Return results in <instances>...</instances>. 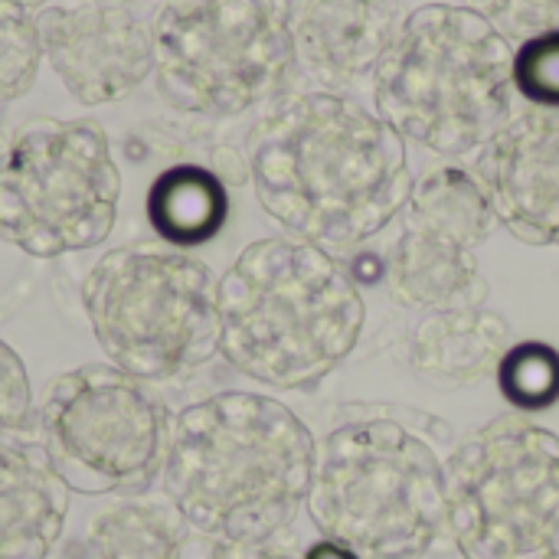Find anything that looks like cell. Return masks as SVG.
<instances>
[{"instance_id":"cell-1","label":"cell","mask_w":559,"mask_h":559,"mask_svg":"<svg viewBox=\"0 0 559 559\" xmlns=\"http://www.w3.org/2000/svg\"><path fill=\"white\" fill-rule=\"evenodd\" d=\"M249 177L278 226L328 252L383 233L413 190L403 138L377 111L334 92L272 108L249 134Z\"/></svg>"},{"instance_id":"cell-2","label":"cell","mask_w":559,"mask_h":559,"mask_svg":"<svg viewBox=\"0 0 559 559\" xmlns=\"http://www.w3.org/2000/svg\"><path fill=\"white\" fill-rule=\"evenodd\" d=\"M314 459L311 429L285 403L229 390L170 419L160 488L193 534L262 540L292 531Z\"/></svg>"},{"instance_id":"cell-3","label":"cell","mask_w":559,"mask_h":559,"mask_svg":"<svg viewBox=\"0 0 559 559\" xmlns=\"http://www.w3.org/2000/svg\"><path fill=\"white\" fill-rule=\"evenodd\" d=\"M367 308L334 252L295 236L249 242L219 278V354L275 390H314L357 347Z\"/></svg>"},{"instance_id":"cell-4","label":"cell","mask_w":559,"mask_h":559,"mask_svg":"<svg viewBox=\"0 0 559 559\" xmlns=\"http://www.w3.org/2000/svg\"><path fill=\"white\" fill-rule=\"evenodd\" d=\"M514 52L481 13L426 3L373 69L377 115L442 157L481 154L511 121Z\"/></svg>"},{"instance_id":"cell-5","label":"cell","mask_w":559,"mask_h":559,"mask_svg":"<svg viewBox=\"0 0 559 559\" xmlns=\"http://www.w3.org/2000/svg\"><path fill=\"white\" fill-rule=\"evenodd\" d=\"M305 508L360 559H419L449 531L445 462L413 423L364 409L318 442Z\"/></svg>"},{"instance_id":"cell-6","label":"cell","mask_w":559,"mask_h":559,"mask_svg":"<svg viewBox=\"0 0 559 559\" xmlns=\"http://www.w3.org/2000/svg\"><path fill=\"white\" fill-rule=\"evenodd\" d=\"M92 334L128 377L174 380L219 354V278L170 246H118L82 282Z\"/></svg>"},{"instance_id":"cell-7","label":"cell","mask_w":559,"mask_h":559,"mask_svg":"<svg viewBox=\"0 0 559 559\" xmlns=\"http://www.w3.org/2000/svg\"><path fill=\"white\" fill-rule=\"evenodd\" d=\"M121 174L92 121L36 118L0 147V239L36 259L95 249L108 239Z\"/></svg>"},{"instance_id":"cell-8","label":"cell","mask_w":559,"mask_h":559,"mask_svg":"<svg viewBox=\"0 0 559 559\" xmlns=\"http://www.w3.org/2000/svg\"><path fill=\"white\" fill-rule=\"evenodd\" d=\"M151 46L164 102L210 118L269 102L295 66L285 10L275 0H164Z\"/></svg>"},{"instance_id":"cell-9","label":"cell","mask_w":559,"mask_h":559,"mask_svg":"<svg viewBox=\"0 0 559 559\" xmlns=\"http://www.w3.org/2000/svg\"><path fill=\"white\" fill-rule=\"evenodd\" d=\"M449 537L465 559H559V436L498 419L445 462Z\"/></svg>"},{"instance_id":"cell-10","label":"cell","mask_w":559,"mask_h":559,"mask_svg":"<svg viewBox=\"0 0 559 559\" xmlns=\"http://www.w3.org/2000/svg\"><path fill=\"white\" fill-rule=\"evenodd\" d=\"M170 419L151 383L111 364H85L49 383L36 439L69 491L144 495L160 478Z\"/></svg>"},{"instance_id":"cell-11","label":"cell","mask_w":559,"mask_h":559,"mask_svg":"<svg viewBox=\"0 0 559 559\" xmlns=\"http://www.w3.org/2000/svg\"><path fill=\"white\" fill-rule=\"evenodd\" d=\"M36 26L43 56L79 105L121 102L154 72L151 26L118 0L43 7Z\"/></svg>"},{"instance_id":"cell-12","label":"cell","mask_w":559,"mask_h":559,"mask_svg":"<svg viewBox=\"0 0 559 559\" xmlns=\"http://www.w3.org/2000/svg\"><path fill=\"white\" fill-rule=\"evenodd\" d=\"M498 223L527 246L559 249V111L511 118L475 164Z\"/></svg>"},{"instance_id":"cell-13","label":"cell","mask_w":559,"mask_h":559,"mask_svg":"<svg viewBox=\"0 0 559 559\" xmlns=\"http://www.w3.org/2000/svg\"><path fill=\"white\" fill-rule=\"evenodd\" d=\"M295 62L321 85H344L377 69L400 23L390 0H288Z\"/></svg>"},{"instance_id":"cell-14","label":"cell","mask_w":559,"mask_h":559,"mask_svg":"<svg viewBox=\"0 0 559 559\" xmlns=\"http://www.w3.org/2000/svg\"><path fill=\"white\" fill-rule=\"evenodd\" d=\"M69 495L36 436H0V559H49Z\"/></svg>"},{"instance_id":"cell-15","label":"cell","mask_w":559,"mask_h":559,"mask_svg":"<svg viewBox=\"0 0 559 559\" xmlns=\"http://www.w3.org/2000/svg\"><path fill=\"white\" fill-rule=\"evenodd\" d=\"M390 288L403 305L429 314L481 308L488 298V278L481 275L478 249L413 223H403V233L393 246Z\"/></svg>"},{"instance_id":"cell-16","label":"cell","mask_w":559,"mask_h":559,"mask_svg":"<svg viewBox=\"0 0 559 559\" xmlns=\"http://www.w3.org/2000/svg\"><path fill=\"white\" fill-rule=\"evenodd\" d=\"M193 537L167 495H115L95 504L69 540V559H180Z\"/></svg>"},{"instance_id":"cell-17","label":"cell","mask_w":559,"mask_h":559,"mask_svg":"<svg viewBox=\"0 0 559 559\" xmlns=\"http://www.w3.org/2000/svg\"><path fill=\"white\" fill-rule=\"evenodd\" d=\"M511 347V324L498 311H439L419 324L413 337V364L429 380L468 386L485 377H495Z\"/></svg>"},{"instance_id":"cell-18","label":"cell","mask_w":559,"mask_h":559,"mask_svg":"<svg viewBox=\"0 0 559 559\" xmlns=\"http://www.w3.org/2000/svg\"><path fill=\"white\" fill-rule=\"evenodd\" d=\"M229 219L226 183L200 164L164 170L147 190V223L170 249H193L223 233Z\"/></svg>"},{"instance_id":"cell-19","label":"cell","mask_w":559,"mask_h":559,"mask_svg":"<svg viewBox=\"0 0 559 559\" xmlns=\"http://www.w3.org/2000/svg\"><path fill=\"white\" fill-rule=\"evenodd\" d=\"M403 223L459 239L468 249H481L498 226L491 200L468 167H436L413 183L403 206Z\"/></svg>"},{"instance_id":"cell-20","label":"cell","mask_w":559,"mask_h":559,"mask_svg":"<svg viewBox=\"0 0 559 559\" xmlns=\"http://www.w3.org/2000/svg\"><path fill=\"white\" fill-rule=\"evenodd\" d=\"M495 377L518 413H544L559 403V350L544 341L514 344Z\"/></svg>"},{"instance_id":"cell-21","label":"cell","mask_w":559,"mask_h":559,"mask_svg":"<svg viewBox=\"0 0 559 559\" xmlns=\"http://www.w3.org/2000/svg\"><path fill=\"white\" fill-rule=\"evenodd\" d=\"M39 62L43 46L33 10L16 0H0V105L33 88Z\"/></svg>"},{"instance_id":"cell-22","label":"cell","mask_w":559,"mask_h":559,"mask_svg":"<svg viewBox=\"0 0 559 559\" xmlns=\"http://www.w3.org/2000/svg\"><path fill=\"white\" fill-rule=\"evenodd\" d=\"M514 88L540 111H559V29L521 43L514 52Z\"/></svg>"},{"instance_id":"cell-23","label":"cell","mask_w":559,"mask_h":559,"mask_svg":"<svg viewBox=\"0 0 559 559\" xmlns=\"http://www.w3.org/2000/svg\"><path fill=\"white\" fill-rule=\"evenodd\" d=\"M465 7L518 43L559 29V0H465Z\"/></svg>"},{"instance_id":"cell-24","label":"cell","mask_w":559,"mask_h":559,"mask_svg":"<svg viewBox=\"0 0 559 559\" xmlns=\"http://www.w3.org/2000/svg\"><path fill=\"white\" fill-rule=\"evenodd\" d=\"M33 390L23 357L0 341V436H36Z\"/></svg>"},{"instance_id":"cell-25","label":"cell","mask_w":559,"mask_h":559,"mask_svg":"<svg viewBox=\"0 0 559 559\" xmlns=\"http://www.w3.org/2000/svg\"><path fill=\"white\" fill-rule=\"evenodd\" d=\"M301 554L305 547H298L288 531L262 540H223L193 534L180 559H301Z\"/></svg>"},{"instance_id":"cell-26","label":"cell","mask_w":559,"mask_h":559,"mask_svg":"<svg viewBox=\"0 0 559 559\" xmlns=\"http://www.w3.org/2000/svg\"><path fill=\"white\" fill-rule=\"evenodd\" d=\"M301 559H360L357 554H350L347 547H341V544H334V540H314L311 547H305V554Z\"/></svg>"},{"instance_id":"cell-27","label":"cell","mask_w":559,"mask_h":559,"mask_svg":"<svg viewBox=\"0 0 559 559\" xmlns=\"http://www.w3.org/2000/svg\"><path fill=\"white\" fill-rule=\"evenodd\" d=\"M16 3H23L26 10H36V7H46L49 0H16Z\"/></svg>"}]
</instances>
